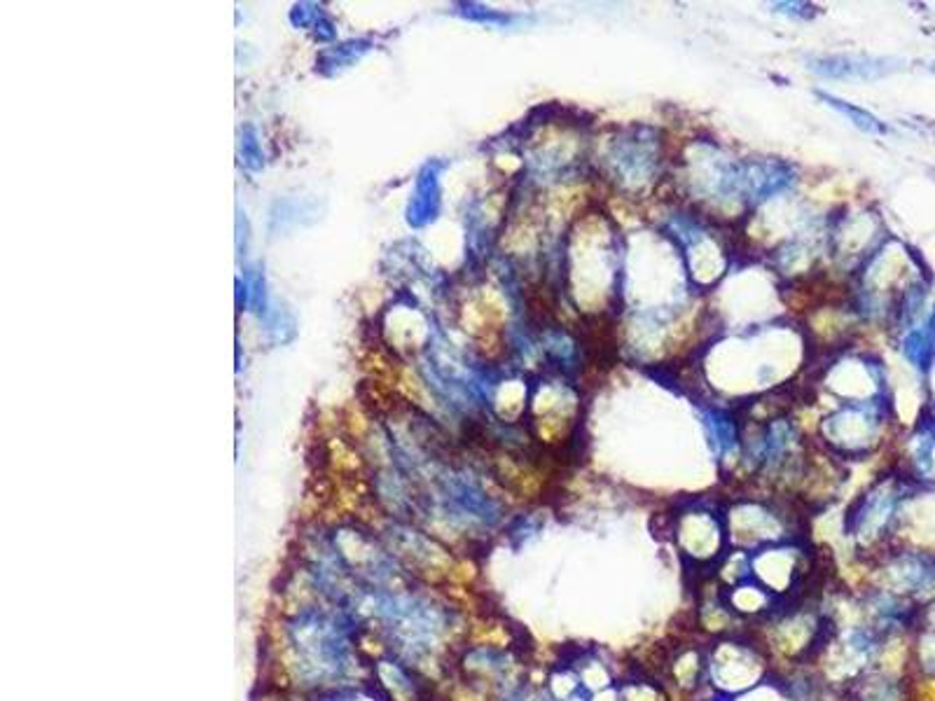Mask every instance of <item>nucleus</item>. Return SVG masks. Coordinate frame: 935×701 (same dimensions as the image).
<instances>
[{"label": "nucleus", "instance_id": "f257e3e1", "mask_svg": "<svg viewBox=\"0 0 935 701\" xmlns=\"http://www.w3.org/2000/svg\"><path fill=\"white\" fill-rule=\"evenodd\" d=\"M667 150V139L657 127L634 125L622 127L606 136L597 150V171L620 197L646 199L669 179L674 160Z\"/></svg>", "mask_w": 935, "mask_h": 701}, {"label": "nucleus", "instance_id": "f03ea898", "mask_svg": "<svg viewBox=\"0 0 935 701\" xmlns=\"http://www.w3.org/2000/svg\"><path fill=\"white\" fill-rule=\"evenodd\" d=\"M351 627L354 619L342 608L327 613L321 608H304L288 622V638L298 653L300 676L311 686L342 678L354 659L351 650Z\"/></svg>", "mask_w": 935, "mask_h": 701}, {"label": "nucleus", "instance_id": "7ed1b4c3", "mask_svg": "<svg viewBox=\"0 0 935 701\" xmlns=\"http://www.w3.org/2000/svg\"><path fill=\"white\" fill-rule=\"evenodd\" d=\"M912 494V479L905 473L884 475L870 484L851 503L845 515V536L861 550H880L899 529V519L905 500Z\"/></svg>", "mask_w": 935, "mask_h": 701}, {"label": "nucleus", "instance_id": "20e7f679", "mask_svg": "<svg viewBox=\"0 0 935 701\" xmlns=\"http://www.w3.org/2000/svg\"><path fill=\"white\" fill-rule=\"evenodd\" d=\"M889 398L840 402L821 419V438L832 459H863L877 444L889 419Z\"/></svg>", "mask_w": 935, "mask_h": 701}, {"label": "nucleus", "instance_id": "39448f33", "mask_svg": "<svg viewBox=\"0 0 935 701\" xmlns=\"http://www.w3.org/2000/svg\"><path fill=\"white\" fill-rule=\"evenodd\" d=\"M880 575L882 584L877 590L899 596L922 611L935 603V552L917 548L886 550Z\"/></svg>", "mask_w": 935, "mask_h": 701}, {"label": "nucleus", "instance_id": "423d86ee", "mask_svg": "<svg viewBox=\"0 0 935 701\" xmlns=\"http://www.w3.org/2000/svg\"><path fill=\"white\" fill-rule=\"evenodd\" d=\"M807 64L812 73L828 77V80H877L901 68V62L895 58L868 54H824L809 58Z\"/></svg>", "mask_w": 935, "mask_h": 701}, {"label": "nucleus", "instance_id": "0eeeda50", "mask_svg": "<svg viewBox=\"0 0 935 701\" xmlns=\"http://www.w3.org/2000/svg\"><path fill=\"white\" fill-rule=\"evenodd\" d=\"M701 425H705L707 438L713 446L718 459H728L730 454L739 456L742 446V421L728 407L711 405L701 409Z\"/></svg>", "mask_w": 935, "mask_h": 701}, {"label": "nucleus", "instance_id": "6e6552de", "mask_svg": "<svg viewBox=\"0 0 935 701\" xmlns=\"http://www.w3.org/2000/svg\"><path fill=\"white\" fill-rule=\"evenodd\" d=\"M851 701H905L907 688L901 676L870 669L851 680Z\"/></svg>", "mask_w": 935, "mask_h": 701}, {"label": "nucleus", "instance_id": "1a4fd4ad", "mask_svg": "<svg viewBox=\"0 0 935 701\" xmlns=\"http://www.w3.org/2000/svg\"><path fill=\"white\" fill-rule=\"evenodd\" d=\"M901 350L912 367L928 373L931 365L935 363V309L922 325H912L905 330Z\"/></svg>", "mask_w": 935, "mask_h": 701}, {"label": "nucleus", "instance_id": "9d476101", "mask_svg": "<svg viewBox=\"0 0 935 701\" xmlns=\"http://www.w3.org/2000/svg\"><path fill=\"white\" fill-rule=\"evenodd\" d=\"M816 96L818 99H821L826 106H830L835 112H840L842 117H847V120L856 127V129H861V131H866V133H872V136H882V133H886L889 129H886V125L880 120V117H874L870 110H866V108H859V106H853V104H849V101H842V99H837V96H832V94H828V91H816Z\"/></svg>", "mask_w": 935, "mask_h": 701}, {"label": "nucleus", "instance_id": "9b49d317", "mask_svg": "<svg viewBox=\"0 0 935 701\" xmlns=\"http://www.w3.org/2000/svg\"><path fill=\"white\" fill-rule=\"evenodd\" d=\"M377 673L381 678V683L400 701H405V697L415 699L419 694V688L412 683V678H409V673L400 665H396V661H379Z\"/></svg>", "mask_w": 935, "mask_h": 701}, {"label": "nucleus", "instance_id": "f8f14e48", "mask_svg": "<svg viewBox=\"0 0 935 701\" xmlns=\"http://www.w3.org/2000/svg\"><path fill=\"white\" fill-rule=\"evenodd\" d=\"M774 8V12H778V14H786V17H800V19H812L816 12H814V8L812 6H807V3H776V6H772Z\"/></svg>", "mask_w": 935, "mask_h": 701}, {"label": "nucleus", "instance_id": "ddd939ff", "mask_svg": "<svg viewBox=\"0 0 935 701\" xmlns=\"http://www.w3.org/2000/svg\"><path fill=\"white\" fill-rule=\"evenodd\" d=\"M314 701H356V694H351V692L340 690V692H327V694H321V697H319V699H314Z\"/></svg>", "mask_w": 935, "mask_h": 701}, {"label": "nucleus", "instance_id": "4468645a", "mask_svg": "<svg viewBox=\"0 0 935 701\" xmlns=\"http://www.w3.org/2000/svg\"><path fill=\"white\" fill-rule=\"evenodd\" d=\"M928 379H931V393H933V400H935V363L928 369Z\"/></svg>", "mask_w": 935, "mask_h": 701}, {"label": "nucleus", "instance_id": "2eb2a0df", "mask_svg": "<svg viewBox=\"0 0 935 701\" xmlns=\"http://www.w3.org/2000/svg\"><path fill=\"white\" fill-rule=\"evenodd\" d=\"M933 71H935V64H933Z\"/></svg>", "mask_w": 935, "mask_h": 701}]
</instances>
